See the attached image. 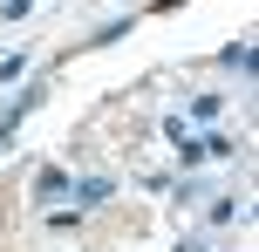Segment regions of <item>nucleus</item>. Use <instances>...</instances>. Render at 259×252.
<instances>
[{
    "mask_svg": "<svg viewBox=\"0 0 259 252\" xmlns=\"http://www.w3.org/2000/svg\"><path fill=\"white\" fill-rule=\"evenodd\" d=\"M34 103H41V89H21V103H7V109H0V150L14 143V130H21V109H34Z\"/></svg>",
    "mask_w": 259,
    "mask_h": 252,
    "instance_id": "1",
    "label": "nucleus"
},
{
    "mask_svg": "<svg viewBox=\"0 0 259 252\" xmlns=\"http://www.w3.org/2000/svg\"><path fill=\"white\" fill-rule=\"evenodd\" d=\"M68 191H75V184H68L62 171H41V184H34V198H41V205H55V198H68Z\"/></svg>",
    "mask_w": 259,
    "mask_h": 252,
    "instance_id": "2",
    "label": "nucleus"
},
{
    "mask_svg": "<svg viewBox=\"0 0 259 252\" xmlns=\"http://www.w3.org/2000/svg\"><path fill=\"white\" fill-rule=\"evenodd\" d=\"M109 191H116L109 177H82V191H75V212H82V205H109Z\"/></svg>",
    "mask_w": 259,
    "mask_h": 252,
    "instance_id": "3",
    "label": "nucleus"
},
{
    "mask_svg": "<svg viewBox=\"0 0 259 252\" xmlns=\"http://www.w3.org/2000/svg\"><path fill=\"white\" fill-rule=\"evenodd\" d=\"M27 75V55H7V62H0V82H21Z\"/></svg>",
    "mask_w": 259,
    "mask_h": 252,
    "instance_id": "4",
    "label": "nucleus"
}]
</instances>
